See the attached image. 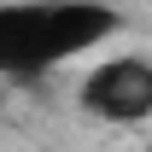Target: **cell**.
Listing matches in <instances>:
<instances>
[{"label":"cell","mask_w":152,"mask_h":152,"mask_svg":"<svg viewBox=\"0 0 152 152\" xmlns=\"http://www.w3.org/2000/svg\"><path fill=\"white\" fill-rule=\"evenodd\" d=\"M111 35H123V12L105 0H0V76H53Z\"/></svg>","instance_id":"1"},{"label":"cell","mask_w":152,"mask_h":152,"mask_svg":"<svg viewBox=\"0 0 152 152\" xmlns=\"http://www.w3.org/2000/svg\"><path fill=\"white\" fill-rule=\"evenodd\" d=\"M76 105L111 123V129H140L152 123V58L146 53H111L76 82Z\"/></svg>","instance_id":"2"}]
</instances>
